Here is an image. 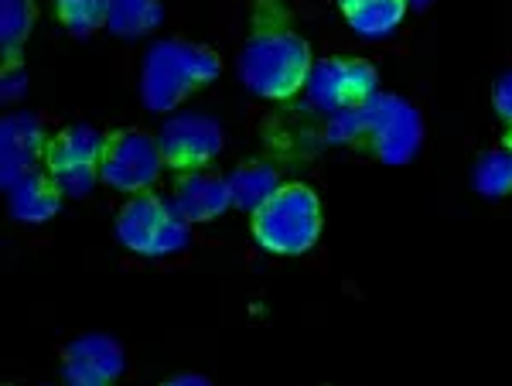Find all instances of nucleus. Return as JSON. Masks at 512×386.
<instances>
[{"mask_svg":"<svg viewBox=\"0 0 512 386\" xmlns=\"http://www.w3.org/2000/svg\"><path fill=\"white\" fill-rule=\"evenodd\" d=\"M311 48L301 35L287 28L253 31L239 55V79L250 86V93L267 100H287L297 89H304L311 72Z\"/></svg>","mask_w":512,"mask_h":386,"instance_id":"nucleus-1","label":"nucleus"},{"mask_svg":"<svg viewBox=\"0 0 512 386\" xmlns=\"http://www.w3.org/2000/svg\"><path fill=\"white\" fill-rule=\"evenodd\" d=\"M222 72V62L212 48L195 45V41H158L151 45L144 59V72H140V96L151 110L168 113L195 93L198 86L212 82Z\"/></svg>","mask_w":512,"mask_h":386,"instance_id":"nucleus-2","label":"nucleus"},{"mask_svg":"<svg viewBox=\"0 0 512 386\" xmlns=\"http://www.w3.org/2000/svg\"><path fill=\"white\" fill-rule=\"evenodd\" d=\"M253 236L263 250L297 257L321 236V202L308 185H280L253 212Z\"/></svg>","mask_w":512,"mask_h":386,"instance_id":"nucleus-3","label":"nucleus"},{"mask_svg":"<svg viewBox=\"0 0 512 386\" xmlns=\"http://www.w3.org/2000/svg\"><path fill=\"white\" fill-rule=\"evenodd\" d=\"M117 236L127 250L140 253V257H171L192 240L188 219L178 212V205H168L151 192L123 205L117 216Z\"/></svg>","mask_w":512,"mask_h":386,"instance_id":"nucleus-4","label":"nucleus"},{"mask_svg":"<svg viewBox=\"0 0 512 386\" xmlns=\"http://www.w3.org/2000/svg\"><path fill=\"white\" fill-rule=\"evenodd\" d=\"M161 141L144 130H117L103 141L99 151V178L120 192H144L161 175Z\"/></svg>","mask_w":512,"mask_h":386,"instance_id":"nucleus-5","label":"nucleus"},{"mask_svg":"<svg viewBox=\"0 0 512 386\" xmlns=\"http://www.w3.org/2000/svg\"><path fill=\"white\" fill-rule=\"evenodd\" d=\"M362 110V127H366L369 144H373L376 158L386 164H407L417 154L420 137H424V123L420 113L400 96L376 93L369 103L359 106Z\"/></svg>","mask_w":512,"mask_h":386,"instance_id":"nucleus-6","label":"nucleus"},{"mask_svg":"<svg viewBox=\"0 0 512 386\" xmlns=\"http://www.w3.org/2000/svg\"><path fill=\"white\" fill-rule=\"evenodd\" d=\"M308 96L321 110H352V106L369 103L379 93V76L366 59H325L311 65L308 82H304Z\"/></svg>","mask_w":512,"mask_h":386,"instance_id":"nucleus-7","label":"nucleus"},{"mask_svg":"<svg viewBox=\"0 0 512 386\" xmlns=\"http://www.w3.org/2000/svg\"><path fill=\"white\" fill-rule=\"evenodd\" d=\"M161 154L171 168L195 171L222 151V127L202 113H178L161 130Z\"/></svg>","mask_w":512,"mask_h":386,"instance_id":"nucleus-8","label":"nucleus"},{"mask_svg":"<svg viewBox=\"0 0 512 386\" xmlns=\"http://www.w3.org/2000/svg\"><path fill=\"white\" fill-rule=\"evenodd\" d=\"M62 373L76 386H103L123 373V349L110 335H79L62 352Z\"/></svg>","mask_w":512,"mask_h":386,"instance_id":"nucleus-9","label":"nucleus"},{"mask_svg":"<svg viewBox=\"0 0 512 386\" xmlns=\"http://www.w3.org/2000/svg\"><path fill=\"white\" fill-rule=\"evenodd\" d=\"M45 134L31 113H7L0 123V178L4 188L18 182L24 171H35L38 158H45Z\"/></svg>","mask_w":512,"mask_h":386,"instance_id":"nucleus-10","label":"nucleus"},{"mask_svg":"<svg viewBox=\"0 0 512 386\" xmlns=\"http://www.w3.org/2000/svg\"><path fill=\"white\" fill-rule=\"evenodd\" d=\"M175 205L188 223H205V219H216L233 205V185L222 175L195 171V175L181 178V185L175 192Z\"/></svg>","mask_w":512,"mask_h":386,"instance_id":"nucleus-11","label":"nucleus"},{"mask_svg":"<svg viewBox=\"0 0 512 386\" xmlns=\"http://www.w3.org/2000/svg\"><path fill=\"white\" fill-rule=\"evenodd\" d=\"M7 205H11V216L21 223H45L59 212L62 188L45 171H24L18 182L7 185Z\"/></svg>","mask_w":512,"mask_h":386,"instance_id":"nucleus-12","label":"nucleus"},{"mask_svg":"<svg viewBox=\"0 0 512 386\" xmlns=\"http://www.w3.org/2000/svg\"><path fill=\"white\" fill-rule=\"evenodd\" d=\"M103 141L106 137H99L93 127H86V123L65 127L62 134H55L45 147L48 171L59 175V171H69V168H96Z\"/></svg>","mask_w":512,"mask_h":386,"instance_id":"nucleus-13","label":"nucleus"},{"mask_svg":"<svg viewBox=\"0 0 512 386\" xmlns=\"http://www.w3.org/2000/svg\"><path fill=\"white\" fill-rule=\"evenodd\" d=\"M338 7H342L345 21H349L359 35L383 38L403 21L410 0H338Z\"/></svg>","mask_w":512,"mask_h":386,"instance_id":"nucleus-14","label":"nucleus"},{"mask_svg":"<svg viewBox=\"0 0 512 386\" xmlns=\"http://www.w3.org/2000/svg\"><path fill=\"white\" fill-rule=\"evenodd\" d=\"M161 18H164L161 0H110L106 28L120 38H140L158 28Z\"/></svg>","mask_w":512,"mask_h":386,"instance_id":"nucleus-15","label":"nucleus"},{"mask_svg":"<svg viewBox=\"0 0 512 386\" xmlns=\"http://www.w3.org/2000/svg\"><path fill=\"white\" fill-rule=\"evenodd\" d=\"M229 185H233V202L239 209L256 212L280 188V178L277 168H270V164H246V168L229 175Z\"/></svg>","mask_w":512,"mask_h":386,"instance_id":"nucleus-16","label":"nucleus"},{"mask_svg":"<svg viewBox=\"0 0 512 386\" xmlns=\"http://www.w3.org/2000/svg\"><path fill=\"white\" fill-rule=\"evenodd\" d=\"M31 28H35V0H0V45H4V62H18Z\"/></svg>","mask_w":512,"mask_h":386,"instance_id":"nucleus-17","label":"nucleus"},{"mask_svg":"<svg viewBox=\"0 0 512 386\" xmlns=\"http://www.w3.org/2000/svg\"><path fill=\"white\" fill-rule=\"evenodd\" d=\"M475 188L485 195V199H502V195L512 192V147L509 144L478 158Z\"/></svg>","mask_w":512,"mask_h":386,"instance_id":"nucleus-18","label":"nucleus"},{"mask_svg":"<svg viewBox=\"0 0 512 386\" xmlns=\"http://www.w3.org/2000/svg\"><path fill=\"white\" fill-rule=\"evenodd\" d=\"M59 21L72 35H93L96 28H103L106 14H110V0H55Z\"/></svg>","mask_w":512,"mask_h":386,"instance_id":"nucleus-19","label":"nucleus"},{"mask_svg":"<svg viewBox=\"0 0 512 386\" xmlns=\"http://www.w3.org/2000/svg\"><path fill=\"white\" fill-rule=\"evenodd\" d=\"M52 178L59 182L62 195H76V199H82V195H89V188L96 185L99 168H69V171H59V175H52Z\"/></svg>","mask_w":512,"mask_h":386,"instance_id":"nucleus-20","label":"nucleus"},{"mask_svg":"<svg viewBox=\"0 0 512 386\" xmlns=\"http://www.w3.org/2000/svg\"><path fill=\"white\" fill-rule=\"evenodd\" d=\"M492 103H495V113L502 120L512 123V72L495 79V89H492Z\"/></svg>","mask_w":512,"mask_h":386,"instance_id":"nucleus-21","label":"nucleus"},{"mask_svg":"<svg viewBox=\"0 0 512 386\" xmlns=\"http://www.w3.org/2000/svg\"><path fill=\"white\" fill-rule=\"evenodd\" d=\"M24 93V69L18 62H4V100H18Z\"/></svg>","mask_w":512,"mask_h":386,"instance_id":"nucleus-22","label":"nucleus"},{"mask_svg":"<svg viewBox=\"0 0 512 386\" xmlns=\"http://www.w3.org/2000/svg\"><path fill=\"white\" fill-rule=\"evenodd\" d=\"M171 383H198V386H205V383H209V380H205V376H175V380H171Z\"/></svg>","mask_w":512,"mask_h":386,"instance_id":"nucleus-23","label":"nucleus"},{"mask_svg":"<svg viewBox=\"0 0 512 386\" xmlns=\"http://www.w3.org/2000/svg\"><path fill=\"white\" fill-rule=\"evenodd\" d=\"M414 7H427V4H434V0H410Z\"/></svg>","mask_w":512,"mask_h":386,"instance_id":"nucleus-24","label":"nucleus"},{"mask_svg":"<svg viewBox=\"0 0 512 386\" xmlns=\"http://www.w3.org/2000/svg\"><path fill=\"white\" fill-rule=\"evenodd\" d=\"M506 144H509V147H512V134H509V137H506Z\"/></svg>","mask_w":512,"mask_h":386,"instance_id":"nucleus-25","label":"nucleus"}]
</instances>
